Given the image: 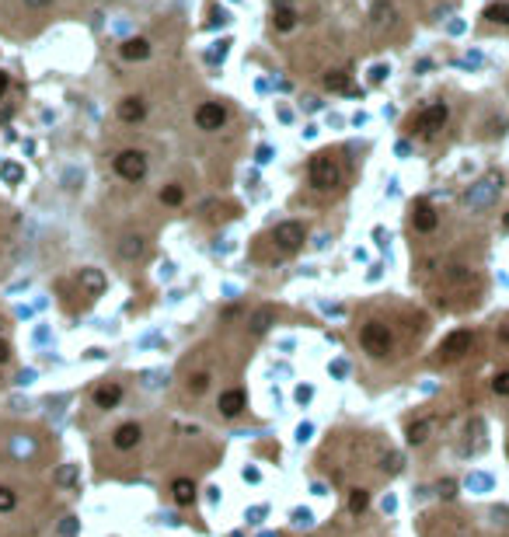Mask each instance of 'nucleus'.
<instances>
[{"mask_svg": "<svg viewBox=\"0 0 509 537\" xmlns=\"http://www.w3.org/2000/svg\"><path fill=\"white\" fill-rule=\"evenodd\" d=\"M307 178L317 192H331L338 182H342V167H338V157L335 154H314L311 157V167H307Z\"/></svg>", "mask_w": 509, "mask_h": 537, "instance_id": "f257e3e1", "label": "nucleus"}, {"mask_svg": "<svg viewBox=\"0 0 509 537\" xmlns=\"http://www.w3.org/2000/svg\"><path fill=\"white\" fill-rule=\"evenodd\" d=\"M499 192H502V174H499V171H488L485 178H478V182L468 189L464 203H468L471 210H488V206L499 199Z\"/></svg>", "mask_w": 509, "mask_h": 537, "instance_id": "f03ea898", "label": "nucleus"}, {"mask_svg": "<svg viewBox=\"0 0 509 537\" xmlns=\"http://www.w3.org/2000/svg\"><path fill=\"white\" fill-rule=\"evenodd\" d=\"M360 345H363L370 356H387L391 345H394L391 328H387L384 321H367V325L360 328Z\"/></svg>", "mask_w": 509, "mask_h": 537, "instance_id": "7ed1b4c3", "label": "nucleus"}, {"mask_svg": "<svg viewBox=\"0 0 509 537\" xmlns=\"http://www.w3.org/2000/svg\"><path fill=\"white\" fill-rule=\"evenodd\" d=\"M471 345H474V331H471V328L450 331V335L443 338V345H440V363H454V360H461V356L471 352Z\"/></svg>", "mask_w": 509, "mask_h": 537, "instance_id": "20e7f679", "label": "nucleus"}, {"mask_svg": "<svg viewBox=\"0 0 509 537\" xmlns=\"http://www.w3.org/2000/svg\"><path fill=\"white\" fill-rule=\"evenodd\" d=\"M115 174L126 182H143L147 178V154L143 150H122L115 157Z\"/></svg>", "mask_w": 509, "mask_h": 537, "instance_id": "39448f33", "label": "nucleus"}, {"mask_svg": "<svg viewBox=\"0 0 509 537\" xmlns=\"http://www.w3.org/2000/svg\"><path fill=\"white\" fill-rule=\"evenodd\" d=\"M447 119H450V109L443 105V102H433L429 109H422V116L415 119V133H422V136H433V133H440L443 126H447Z\"/></svg>", "mask_w": 509, "mask_h": 537, "instance_id": "423d86ee", "label": "nucleus"}, {"mask_svg": "<svg viewBox=\"0 0 509 537\" xmlns=\"http://www.w3.org/2000/svg\"><path fill=\"white\" fill-rule=\"evenodd\" d=\"M304 237H307V227H304L300 220H286V224H279V227L272 230V241H276L279 251H297V248H304Z\"/></svg>", "mask_w": 509, "mask_h": 537, "instance_id": "0eeeda50", "label": "nucleus"}, {"mask_svg": "<svg viewBox=\"0 0 509 537\" xmlns=\"http://www.w3.org/2000/svg\"><path fill=\"white\" fill-rule=\"evenodd\" d=\"M223 122H227V109H223L220 102H203V105L196 109V126H199V129L213 133V129H220Z\"/></svg>", "mask_w": 509, "mask_h": 537, "instance_id": "6e6552de", "label": "nucleus"}, {"mask_svg": "<svg viewBox=\"0 0 509 537\" xmlns=\"http://www.w3.org/2000/svg\"><path fill=\"white\" fill-rule=\"evenodd\" d=\"M244 408H248V394H244L241 388H230V391H223V394L216 398V412H220L223 419H237Z\"/></svg>", "mask_w": 509, "mask_h": 537, "instance_id": "1a4fd4ad", "label": "nucleus"}, {"mask_svg": "<svg viewBox=\"0 0 509 537\" xmlns=\"http://www.w3.org/2000/svg\"><path fill=\"white\" fill-rule=\"evenodd\" d=\"M140 439H143L140 422H122V426L112 433V446H115V450H133V446H140Z\"/></svg>", "mask_w": 509, "mask_h": 537, "instance_id": "9d476101", "label": "nucleus"}, {"mask_svg": "<svg viewBox=\"0 0 509 537\" xmlns=\"http://www.w3.org/2000/svg\"><path fill=\"white\" fill-rule=\"evenodd\" d=\"M436 224H440V217H436V210H433L429 203H415V210H411V227H415L418 234H433Z\"/></svg>", "mask_w": 509, "mask_h": 537, "instance_id": "9b49d317", "label": "nucleus"}, {"mask_svg": "<svg viewBox=\"0 0 509 537\" xmlns=\"http://www.w3.org/2000/svg\"><path fill=\"white\" fill-rule=\"evenodd\" d=\"M115 116H119L122 122H143V119H147V102H143V98H136V95H129V98H122V102H119Z\"/></svg>", "mask_w": 509, "mask_h": 537, "instance_id": "f8f14e48", "label": "nucleus"}, {"mask_svg": "<svg viewBox=\"0 0 509 537\" xmlns=\"http://www.w3.org/2000/svg\"><path fill=\"white\" fill-rule=\"evenodd\" d=\"M95 408H119V401H122V384H102V388H95Z\"/></svg>", "mask_w": 509, "mask_h": 537, "instance_id": "ddd939ff", "label": "nucleus"}, {"mask_svg": "<svg viewBox=\"0 0 509 537\" xmlns=\"http://www.w3.org/2000/svg\"><path fill=\"white\" fill-rule=\"evenodd\" d=\"M394 8H391V0H373V8H370V21L377 25V28H391L394 25Z\"/></svg>", "mask_w": 509, "mask_h": 537, "instance_id": "4468645a", "label": "nucleus"}, {"mask_svg": "<svg viewBox=\"0 0 509 537\" xmlns=\"http://www.w3.org/2000/svg\"><path fill=\"white\" fill-rule=\"evenodd\" d=\"M172 499L178 506H192L196 502V482L192 478H175L172 482Z\"/></svg>", "mask_w": 509, "mask_h": 537, "instance_id": "2eb2a0df", "label": "nucleus"}, {"mask_svg": "<svg viewBox=\"0 0 509 537\" xmlns=\"http://www.w3.org/2000/svg\"><path fill=\"white\" fill-rule=\"evenodd\" d=\"M119 53H122V60L140 63V60H147V56H150V42H147V39H126Z\"/></svg>", "mask_w": 509, "mask_h": 537, "instance_id": "dca6fc26", "label": "nucleus"}, {"mask_svg": "<svg viewBox=\"0 0 509 537\" xmlns=\"http://www.w3.org/2000/svg\"><path fill=\"white\" fill-rule=\"evenodd\" d=\"M80 286L88 290L91 297H98L105 290V276H102V268H80Z\"/></svg>", "mask_w": 509, "mask_h": 537, "instance_id": "f3484780", "label": "nucleus"}, {"mask_svg": "<svg viewBox=\"0 0 509 537\" xmlns=\"http://www.w3.org/2000/svg\"><path fill=\"white\" fill-rule=\"evenodd\" d=\"M429 429H433V422H429V419L411 422V426H408V443H411V446H422V443H426V436H429Z\"/></svg>", "mask_w": 509, "mask_h": 537, "instance_id": "a211bd4d", "label": "nucleus"}, {"mask_svg": "<svg viewBox=\"0 0 509 537\" xmlns=\"http://www.w3.org/2000/svg\"><path fill=\"white\" fill-rule=\"evenodd\" d=\"M481 18H485V21H495V25H509V4H506V0H499V4H488V8L481 11Z\"/></svg>", "mask_w": 509, "mask_h": 537, "instance_id": "6ab92c4d", "label": "nucleus"}, {"mask_svg": "<svg viewBox=\"0 0 509 537\" xmlns=\"http://www.w3.org/2000/svg\"><path fill=\"white\" fill-rule=\"evenodd\" d=\"M272 25H276L279 32H293V28H297L293 8H276V11H272Z\"/></svg>", "mask_w": 509, "mask_h": 537, "instance_id": "aec40b11", "label": "nucleus"}, {"mask_svg": "<svg viewBox=\"0 0 509 537\" xmlns=\"http://www.w3.org/2000/svg\"><path fill=\"white\" fill-rule=\"evenodd\" d=\"M119 251H122V258H140V255L147 251V241H143V237H136V234H129V237H122Z\"/></svg>", "mask_w": 509, "mask_h": 537, "instance_id": "412c9836", "label": "nucleus"}, {"mask_svg": "<svg viewBox=\"0 0 509 537\" xmlns=\"http://www.w3.org/2000/svg\"><path fill=\"white\" fill-rule=\"evenodd\" d=\"M346 506H349V513H353V516L367 513V506H370V492H367V489H353V492H349V502H346Z\"/></svg>", "mask_w": 509, "mask_h": 537, "instance_id": "4be33fe9", "label": "nucleus"}, {"mask_svg": "<svg viewBox=\"0 0 509 537\" xmlns=\"http://www.w3.org/2000/svg\"><path fill=\"white\" fill-rule=\"evenodd\" d=\"M160 203L164 206H182L185 203V189L182 185H164L160 189Z\"/></svg>", "mask_w": 509, "mask_h": 537, "instance_id": "5701e85b", "label": "nucleus"}, {"mask_svg": "<svg viewBox=\"0 0 509 537\" xmlns=\"http://www.w3.org/2000/svg\"><path fill=\"white\" fill-rule=\"evenodd\" d=\"M272 318H276V311H272V307H262L259 314L251 318V331H254V335H262V331L272 325Z\"/></svg>", "mask_w": 509, "mask_h": 537, "instance_id": "b1692460", "label": "nucleus"}, {"mask_svg": "<svg viewBox=\"0 0 509 537\" xmlns=\"http://www.w3.org/2000/svg\"><path fill=\"white\" fill-rule=\"evenodd\" d=\"M15 506H18V492L0 485V513H15Z\"/></svg>", "mask_w": 509, "mask_h": 537, "instance_id": "393cba45", "label": "nucleus"}, {"mask_svg": "<svg viewBox=\"0 0 509 537\" xmlns=\"http://www.w3.org/2000/svg\"><path fill=\"white\" fill-rule=\"evenodd\" d=\"M210 381H213V377H210L206 370H199V374H192V377H189V391H192V394H203V391L210 388Z\"/></svg>", "mask_w": 509, "mask_h": 537, "instance_id": "a878e982", "label": "nucleus"}, {"mask_svg": "<svg viewBox=\"0 0 509 537\" xmlns=\"http://www.w3.org/2000/svg\"><path fill=\"white\" fill-rule=\"evenodd\" d=\"M492 391H495L499 398H509V370L495 374V381H492Z\"/></svg>", "mask_w": 509, "mask_h": 537, "instance_id": "bb28decb", "label": "nucleus"}, {"mask_svg": "<svg viewBox=\"0 0 509 537\" xmlns=\"http://www.w3.org/2000/svg\"><path fill=\"white\" fill-rule=\"evenodd\" d=\"M324 87H328V91H346V73H328Z\"/></svg>", "mask_w": 509, "mask_h": 537, "instance_id": "cd10ccee", "label": "nucleus"}, {"mask_svg": "<svg viewBox=\"0 0 509 537\" xmlns=\"http://www.w3.org/2000/svg\"><path fill=\"white\" fill-rule=\"evenodd\" d=\"M0 174H4V182H11V185L21 182V167L18 164H4V171H0Z\"/></svg>", "mask_w": 509, "mask_h": 537, "instance_id": "c85d7f7f", "label": "nucleus"}, {"mask_svg": "<svg viewBox=\"0 0 509 537\" xmlns=\"http://www.w3.org/2000/svg\"><path fill=\"white\" fill-rule=\"evenodd\" d=\"M56 478H59V482H63V485H70V482H73V478H77V468H63V471H59V475H56Z\"/></svg>", "mask_w": 509, "mask_h": 537, "instance_id": "c756f323", "label": "nucleus"}, {"mask_svg": "<svg viewBox=\"0 0 509 537\" xmlns=\"http://www.w3.org/2000/svg\"><path fill=\"white\" fill-rule=\"evenodd\" d=\"M293 523H297V527H307V523H311V513H307V509H297V513H293Z\"/></svg>", "mask_w": 509, "mask_h": 537, "instance_id": "7c9ffc66", "label": "nucleus"}, {"mask_svg": "<svg viewBox=\"0 0 509 537\" xmlns=\"http://www.w3.org/2000/svg\"><path fill=\"white\" fill-rule=\"evenodd\" d=\"M450 280H454V283H468V280H471V273H468V268H454Z\"/></svg>", "mask_w": 509, "mask_h": 537, "instance_id": "2f4dec72", "label": "nucleus"}, {"mask_svg": "<svg viewBox=\"0 0 509 537\" xmlns=\"http://www.w3.org/2000/svg\"><path fill=\"white\" fill-rule=\"evenodd\" d=\"M8 360H11V345H8L4 338H0V367H4Z\"/></svg>", "mask_w": 509, "mask_h": 537, "instance_id": "473e14b6", "label": "nucleus"}, {"mask_svg": "<svg viewBox=\"0 0 509 537\" xmlns=\"http://www.w3.org/2000/svg\"><path fill=\"white\" fill-rule=\"evenodd\" d=\"M49 4H53V0H25V8H32V11H42Z\"/></svg>", "mask_w": 509, "mask_h": 537, "instance_id": "72a5a7b5", "label": "nucleus"}, {"mask_svg": "<svg viewBox=\"0 0 509 537\" xmlns=\"http://www.w3.org/2000/svg\"><path fill=\"white\" fill-rule=\"evenodd\" d=\"M8 87H11V77H8L4 70H0V98H4V95H8Z\"/></svg>", "mask_w": 509, "mask_h": 537, "instance_id": "f704fd0d", "label": "nucleus"}, {"mask_svg": "<svg viewBox=\"0 0 509 537\" xmlns=\"http://www.w3.org/2000/svg\"><path fill=\"white\" fill-rule=\"evenodd\" d=\"M384 468H387V471H398V468H401V457H398V454H391V457L384 461Z\"/></svg>", "mask_w": 509, "mask_h": 537, "instance_id": "c9c22d12", "label": "nucleus"}, {"mask_svg": "<svg viewBox=\"0 0 509 537\" xmlns=\"http://www.w3.org/2000/svg\"><path fill=\"white\" fill-rule=\"evenodd\" d=\"M499 342H506V345H509V321H502V325H499Z\"/></svg>", "mask_w": 509, "mask_h": 537, "instance_id": "e433bc0d", "label": "nucleus"}, {"mask_svg": "<svg viewBox=\"0 0 509 537\" xmlns=\"http://www.w3.org/2000/svg\"><path fill=\"white\" fill-rule=\"evenodd\" d=\"M384 73H387V66H373L370 70V80H384Z\"/></svg>", "mask_w": 509, "mask_h": 537, "instance_id": "4c0bfd02", "label": "nucleus"}, {"mask_svg": "<svg viewBox=\"0 0 509 537\" xmlns=\"http://www.w3.org/2000/svg\"><path fill=\"white\" fill-rule=\"evenodd\" d=\"M506 227H509V213H506Z\"/></svg>", "mask_w": 509, "mask_h": 537, "instance_id": "58836bf2", "label": "nucleus"}, {"mask_svg": "<svg viewBox=\"0 0 509 537\" xmlns=\"http://www.w3.org/2000/svg\"><path fill=\"white\" fill-rule=\"evenodd\" d=\"M506 450H509V446H506Z\"/></svg>", "mask_w": 509, "mask_h": 537, "instance_id": "ea45409f", "label": "nucleus"}]
</instances>
